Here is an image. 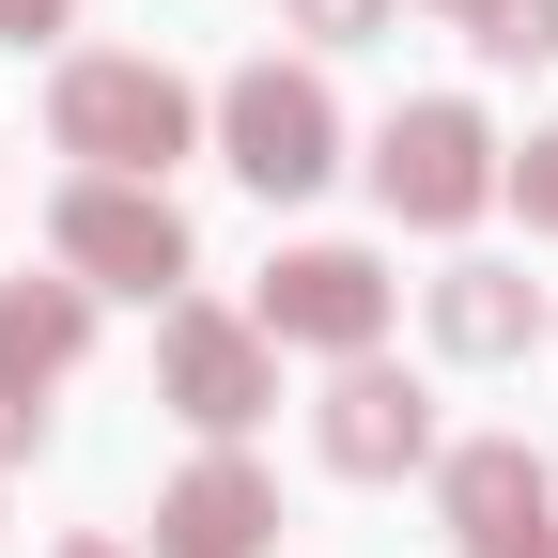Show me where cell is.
<instances>
[{
  "mask_svg": "<svg viewBox=\"0 0 558 558\" xmlns=\"http://www.w3.org/2000/svg\"><path fill=\"white\" fill-rule=\"evenodd\" d=\"M186 140H202V94L171 78L156 47H62V62H47V156L171 186V156H186Z\"/></svg>",
  "mask_w": 558,
  "mask_h": 558,
  "instance_id": "obj_1",
  "label": "cell"
},
{
  "mask_svg": "<svg viewBox=\"0 0 558 558\" xmlns=\"http://www.w3.org/2000/svg\"><path fill=\"white\" fill-rule=\"evenodd\" d=\"M202 140L233 156V186H264V202H311L326 171H341V94H326V62H233L218 94H202Z\"/></svg>",
  "mask_w": 558,
  "mask_h": 558,
  "instance_id": "obj_2",
  "label": "cell"
},
{
  "mask_svg": "<svg viewBox=\"0 0 558 558\" xmlns=\"http://www.w3.org/2000/svg\"><path fill=\"white\" fill-rule=\"evenodd\" d=\"M47 264L94 279V295H156V311H171V279L202 264V233H186L171 186H140V171H78V186L47 202Z\"/></svg>",
  "mask_w": 558,
  "mask_h": 558,
  "instance_id": "obj_3",
  "label": "cell"
},
{
  "mask_svg": "<svg viewBox=\"0 0 558 558\" xmlns=\"http://www.w3.org/2000/svg\"><path fill=\"white\" fill-rule=\"evenodd\" d=\"M357 171H373V202H388V233H465L481 202H497V124H481L465 94H403Z\"/></svg>",
  "mask_w": 558,
  "mask_h": 558,
  "instance_id": "obj_4",
  "label": "cell"
},
{
  "mask_svg": "<svg viewBox=\"0 0 558 558\" xmlns=\"http://www.w3.org/2000/svg\"><path fill=\"white\" fill-rule=\"evenodd\" d=\"M156 403L186 418L202 450H233L248 418L279 403V341H264L248 311H202V295H171V311H156Z\"/></svg>",
  "mask_w": 558,
  "mask_h": 558,
  "instance_id": "obj_5",
  "label": "cell"
},
{
  "mask_svg": "<svg viewBox=\"0 0 558 558\" xmlns=\"http://www.w3.org/2000/svg\"><path fill=\"white\" fill-rule=\"evenodd\" d=\"M388 311H403V279L373 264V248H279L264 264V295H248V326L279 341V357H388Z\"/></svg>",
  "mask_w": 558,
  "mask_h": 558,
  "instance_id": "obj_6",
  "label": "cell"
},
{
  "mask_svg": "<svg viewBox=\"0 0 558 558\" xmlns=\"http://www.w3.org/2000/svg\"><path fill=\"white\" fill-rule=\"evenodd\" d=\"M311 450H326L341 481H418L450 435H435V388H418V373L341 357V373H326V403H311Z\"/></svg>",
  "mask_w": 558,
  "mask_h": 558,
  "instance_id": "obj_7",
  "label": "cell"
},
{
  "mask_svg": "<svg viewBox=\"0 0 558 558\" xmlns=\"http://www.w3.org/2000/svg\"><path fill=\"white\" fill-rule=\"evenodd\" d=\"M156 558H279V481L248 450H202L156 481Z\"/></svg>",
  "mask_w": 558,
  "mask_h": 558,
  "instance_id": "obj_8",
  "label": "cell"
},
{
  "mask_svg": "<svg viewBox=\"0 0 558 558\" xmlns=\"http://www.w3.org/2000/svg\"><path fill=\"white\" fill-rule=\"evenodd\" d=\"M418 326H435V357L512 373L527 341H543V279H527V264H497V248H465V264H435V279H418Z\"/></svg>",
  "mask_w": 558,
  "mask_h": 558,
  "instance_id": "obj_9",
  "label": "cell"
},
{
  "mask_svg": "<svg viewBox=\"0 0 558 558\" xmlns=\"http://www.w3.org/2000/svg\"><path fill=\"white\" fill-rule=\"evenodd\" d=\"M435 512H450V543H512V527H558V465L527 450V435H450L435 465Z\"/></svg>",
  "mask_w": 558,
  "mask_h": 558,
  "instance_id": "obj_10",
  "label": "cell"
},
{
  "mask_svg": "<svg viewBox=\"0 0 558 558\" xmlns=\"http://www.w3.org/2000/svg\"><path fill=\"white\" fill-rule=\"evenodd\" d=\"M94 311H109V295L62 279V264H47V279H32V264L0 279V403H47L62 373H78V357H94Z\"/></svg>",
  "mask_w": 558,
  "mask_h": 558,
  "instance_id": "obj_11",
  "label": "cell"
},
{
  "mask_svg": "<svg viewBox=\"0 0 558 558\" xmlns=\"http://www.w3.org/2000/svg\"><path fill=\"white\" fill-rule=\"evenodd\" d=\"M481 62H497V78H543L558 62V0H481V32H465Z\"/></svg>",
  "mask_w": 558,
  "mask_h": 558,
  "instance_id": "obj_12",
  "label": "cell"
},
{
  "mask_svg": "<svg viewBox=\"0 0 558 558\" xmlns=\"http://www.w3.org/2000/svg\"><path fill=\"white\" fill-rule=\"evenodd\" d=\"M497 202H512L527 233H558V124L527 140V156H497Z\"/></svg>",
  "mask_w": 558,
  "mask_h": 558,
  "instance_id": "obj_13",
  "label": "cell"
},
{
  "mask_svg": "<svg viewBox=\"0 0 558 558\" xmlns=\"http://www.w3.org/2000/svg\"><path fill=\"white\" fill-rule=\"evenodd\" d=\"M279 16H295V47H373L403 0H279Z\"/></svg>",
  "mask_w": 558,
  "mask_h": 558,
  "instance_id": "obj_14",
  "label": "cell"
},
{
  "mask_svg": "<svg viewBox=\"0 0 558 558\" xmlns=\"http://www.w3.org/2000/svg\"><path fill=\"white\" fill-rule=\"evenodd\" d=\"M78 32V0H0V47H62Z\"/></svg>",
  "mask_w": 558,
  "mask_h": 558,
  "instance_id": "obj_15",
  "label": "cell"
},
{
  "mask_svg": "<svg viewBox=\"0 0 558 558\" xmlns=\"http://www.w3.org/2000/svg\"><path fill=\"white\" fill-rule=\"evenodd\" d=\"M47 450V403H0V465H32Z\"/></svg>",
  "mask_w": 558,
  "mask_h": 558,
  "instance_id": "obj_16",
  "label": "cell"
},
{
  "mask_svg": "<svg viewBox=\"0 0 558 558\" xmlns=\"http://www.w3.org/2000/svg\"><path fill=\"white\" fill-rule=\"evenodd\" d=\"M465 558H558V527H512V543H465Z\"/></svg>",
  "mask_w": 558,
  "mask_h": 558,
  "instance_id": "obj_17",
  "label": "cell"
},
{
  "mask_svg": "<svg viewBox=\"0 0 558 558\" xmlns=\"http://www.w3.org/2000/svg\"><path fill=\"white\" fill-rule=\"evenodd\" d=\"M418 16H450V32H481V0H418Z\"/></svg>",
  "mask_w": 558,
  "mask_h": 558,
  "instance_id": "obj_18",
  "label": "cell"
},
{
  "mask_svg": "<svg viewBox=\"0 0 558 558\" xmlns=\"http://www.w3.org/2000/svg\"><path fill=\"white\" fill-rule=\"evenodd\" d=\"M62 558H140V543H62Z\"/></svg>",
  "mask_w": 558,
  "mask_h": 558,
  "instance_id": "obj_19",
  "label": "cell"
}]
</instances>
